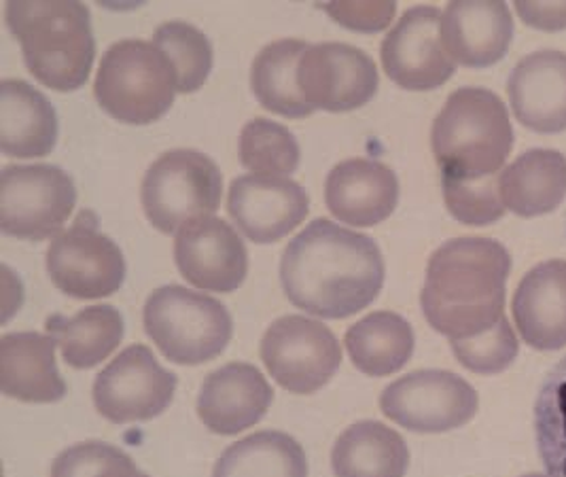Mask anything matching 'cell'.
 <instances>
[{"instance_id":"cell-1","label":"cell","mask_w":566,"mask_h":477,"mask_svg":"<svg viewBox=\"0 0 566 477\" xmlns=\"http://www.w3.org/2000/svg\"><path fill=\"white\" fill-rule=\"evenodd\" d=\"M385 257L365 234L314 219L284 249L281 284L295 308L339 321L378 300L385 287Z\"/></svg>"},{"instance_id":"cell-2","label":"cell","mask_w":566,"mask_h":477,"mask_svg":"<svg viewBox=\"0 0 566 477\" xmlns=\"http://www.w3.org/2000/svg\"><path fill=\"white\" fill-rule=\"evenodd\" d=\"M512 272L507 249L490 238H454L431 255L420 305L427 323L452 340H469L505 314Z\"/></svg>"},{"instance_id":"cell-3","label":"cell","mask_w":566,"mask_h":477,"mask_svg":"<svg viewBox=\"0 0 566 477\" xmlns=\"http://www.w3.org/2000/svg\"><path fill=\"white\" fill-rule=\"evenodd\" d=\"M4 22L20 41L28 71L55 92H75L90 79L96 39L83 2H7Z\"/></svg>"},{"instance_id":"cell-4","label":"cell","mask_w":566,"mask_h":477,"mask_svg":"<svg viewBox=\"0 0 566 477\" xmlns=\"http://www.w3.org/2000/svg\"><path fill=\"white\" fill-rule=\"evenodd\" d=\"M514 147V127L503 101L484 87H461L439 111L431 149L443 178L482 180L501 175Z\"/></svg>"},{"instance_id":"cell-5","label":"cell","mask_w":566,"mask_h":477,"mask_svg":"<svg viewBox=\"0 0 566 477\" xmlns=\"http://www.w3.org/2000/svg\"><path fill=\"white\" fill-rule=\"evenodd\" d=\"M94 94L113 120L147 126L170 111L179 79L172 62L154 43L126 39L104 51Z\"/></svg>"},{"instance_id":"cell-6","label":"cell","mask_w":566,"mask_h":477,"mask_svg":"<svg viewBox=\"0 0 566 477\" xmlns=\"http://www.w3.org/2000/svg\"><path fill=\"white\" fill-rule=\"evenodd\" d=\"M147 335L177 365H202L217 359L232 342L230 310L180 284L155 289L143 310Z\"/></svg>"},{"instance_id":"cell-7","label":"cell","mask_w":566,"mask_h":477,"mask_svg":"<svg viewBox=\"0 0 566 477\" xmlns=\"http://www.w3.org/2000/svg\"><path fill=\"white\" fill-rule=\"evenodd\" d=\"M223 175L219 166L193 149L164 153L149 166L140 187L147 219L161 234L212 217L221 206Z\"/></svg>"},{"instance_id":"cell-8","label":"cell","mask_w":566,"mask_h":477,"mask_svg":"<svg viewBox=\"0 0 566 477\" xmlns=\"http://www.w3.org/2000/svg\"><path fill=\"white\" fill-rule=\"evenodd\" d=\"M77 206V187L52 164L7 166L0 178V229L18 240H48L62 234Z\"/></svg>"},{"instance_id":"cell-9","label":"cell","mask_w":566,"mask_h":477,"mask_svg":"<svg viewBox=\"0 0 566 477\" xmlns=\"http://www.w3.org/2000/svg\"><path fill=\"white\" fill-rule=\"evenodd\" d=\"M259 354L270 376L293 395L321 391L342 365L334 331L302 314H286L268 326Z\"/></svg>"},{"instance_id":"cell-10","label":"cell","mask_w":566,"mask_h":477,"mask_svg":"<svg viewBox=\"0 0 566 477\" xmlns=\"http://www.w3.org/2000/svg\"><path fill=\"white\" fill-rule=\"evenodd\" d=\"M48 272L62 293L103 300L124 287L128 268L122 249L98 231L96 215L81 212L73 226L53 238Z\"/></svg>"},{"instance_id":"cell-11","label":"cell","mask_w":566,"mask_h":477,"mask_svg":"<svg viewBox=\"0 0 566 477\" xmlns=\"http://www.w3.org/2000/svg\"><path fill=\"white\" fill-rule=\"evenodd\" d=\"M179 377L164 370L145 344L119 352L94 380V405L113 425L145 423L164 414L175 400Z\"/></svg>"},{"instance_id":"cell-12","label":"cell","mask_w":566,"mask_h":477,"mask_svg":"<svg viewBox=\"0 0 566 477\" xmlns=\"http://www.w3.org/2000/svg\"><path fill=\"white\" fill-rule=\"evenodd\" d=\"M475 388L452 372L420 370L388 384L380 395L382 414L413 433L461 428L478 414Z\"/></svg>"},{"instance_id":"cell-13","label":"cell","mask_w":566,"mask_h":477,"mask_svg":"<svg viewBox=\"0 0 566 477\" xmlns=\"http://www.w3.org/2000/svg\"><path fill=\"white\" fill-rule=\"evenodd\" d=\"M297 85L314 111L348 113L376 96L380 76L365 51L346 43H318L302 55Z\"/></svg>"},{"instance_id":"cell-14","label":"cell","mask_w":566,"mask_h":477,"mask_svg":"<svg viewBox=\"0 0 566 477\" xmlns=\"http://www.w3.org/2000/svg\"><path fill=\"white\" fill-rule=\"evenodd\" d=\"M438 7H412L392 25L380 48L388 79L410 92L438 90L457 71L441 43Z\"/></svg>"},{"instance_id":"cell-15","label":"cell","mask_w":566,"mask_h":477,"mask_svg":"<svg viewBox=\"0 0 566 477\" xmlns=\"http://www.w3.org/2000/svg\"><path fill=\"white\" fill-rule=\"evenodd\" d=\"M175 263L189 284L202 291L233 293L249 274V251L238 231L212 215L180 227Z\"/></svg>"},{"instance_id":"cell-16","label":"cell","mask_w":566,"mask_h":477,"mask_svg":"<svg viewBox=\"0 0 566 477\" xmlns=\"http://www.w3.org/2000/svg\"><path fill=\"white\" fill-rule=\"evenodd\" d=\"M228 212L249 240L272 245L306 221L310 196L289 176H238L230 185Z\"/></svg>"},{"instance_id":"cell-17","label":"cell","mask_w":566,"mask_h":477,"mask_svg":"<svg viewBox=\"0 0 566 477\" xmlns=\"http://www.w3.org/2000/svg\"><path fill=\"white\" fill-rule=\"evenodd\" d=\"M514 39V18L505 2L459 0L441 18V43L450 58L469 69L501 62Z\"/></svg>"},{"instance_id":"cell-18","label":"cell","mask_w":566,"mask_h":477,"mask_svg":"<svg viewBox=\"0 0 566 477\" xmlns=\"http://www.w3.org/2000/svg\"><path fill=\"white\" fill-rule=\"evenodd\" d=\"M274 402L270 382L251 363H228L202 382L198 416L217 435H238L255 427Z\"/></svg>"},{"instance_id":"cell-19","label":"cell","mask_w":566,"mask_h":477,"mask_svg":"<svg viewBox=\"0 0 566 477\" xmlns=\"http://www.w3.org/2000/svg\"><path fill=\"white\" fill-rule=\"evenodd\" d=\"M399 178L378 159L355 157L337 164L325 180V204L337 221L374 227L395 212Z\"/></svg>"},{"instance_id":"cell-20","label":"cell","mask_w":566,"mask_h":477,"mask_svg":"<svg viewBox=\"0 0 566 477\" xmlns=\"http://www.w3.org/2000/svg\"><path fill=\"white\" fill-rule=\"evenodd\" d=\"M507 94L515 120L539 134L566 129V53L535 51L515 64Z\"/></svg>"},{"instance_id":"cell-21","label":"cell","mask_w":566,"mask_h":477,"mask_svg":"<svg viewBox=\"0 0 566 477\" xmlns=\"http://www.w3.org/2000/svg\"><path fill=\"white\" fill-rule=\"evenodd\" d=\"M515 326L522 340L537 351L566 346V261L552 259L535 266L514 293Z\"/></svg>"},{"instance_id":"cell-22","label":"cell","mask_w":566,"mask_h":477,"mask_svg":"<svg viewBox=\"0 0 566 477\" xmlns=\"http://www.w3.org/2000/svg\"><path fill=\"white\" fill-rule=\"evenodd\" d=\"M55 342L36 331L7 333L0 340L2 393L24 403H55L66 397V382L55 363Z\"/></svg>"},{"instance_id":"cell-23","label":"cell","mask_w":566,"mask_h":477,"mask_svg":"<svg viewBox=\"0 0 566 477\" xmlns=\"http://www.w3.org/2000/svg\"><path fill=\"white\" fill-rule=\"evenodd\" d=\"M60 134L52 102L22 79L0 83V149L7 157H45Z\"/></svg>"},{"instance_id":"cell-24","label":"cell","mask_w":566,"mask_h":477,"mask_svg":"<svg viewBox=\"0 0 566 477\" xmlns=\"http://www.w3.org/2000/svg\"><path fill=\"white\" fill-rule=\"evenodd\" d=\"M332 467L335 477H406L410 450L395 428L360 421L337 437Z\"/></svg>"},{"instance_id":"cell-25","label":"cell","mask_w":566,"mask_h":477,"mask_svg":"<svg viewBox=\"0 0 566 477\" xmlns=\"http://www.w3.org/2000/svg\"><path fill=\"white\" fill-rule=\"evenodd\" d=\"M505 208L517 217L554 212L566 198V157L554 149L522 153L501 175Z\"/></svg>"},{"instance_id":"cell-26","label":"cell","mask_w":566,"mask_h":477,"mask_svg":"<svg viewBox=\"0 0 566 477\" xmlns=\"http://www.w3.org/2000/svg\"><path fill=\"white\" fill-rule=\"evenodd\" d=\"M48 335L53 338L66 365L75 370H92L101 365L119 349L126 323L113 305H90L75 317L53 314L45 323Z\"/></svg>"},{"instance_id":"cell-27","label":"cell","mask_w":566,"mask_h":477,"mask_svg":"<svg viewBox=\"0 0 566 477\" xmlns=\"http://www.w3.org/2000/svg\"><path fill=\"white\" fill-rule=\"evenodd\" d=\"M344 344L360 374L385 377L408 365L416 346V335L412 325L401 314L380 310L348 326Z\"/></svg>"},{"instance_id":"cell-28","label":"cell","mask_w":566,"mask_h":477,"mask_svg":"<svg viewBox=\"0 0 566 477\" xmlns=\"http://www.w3.org/2000/svg\"><path fill=\"white\" fill-rule=\"evenodd\" d=\"M310 50L306 41L281 39L259 51L251 66V90L259 104L289 120H302L314 113L302 98L297 85V66Z\"/></svg>"},{"instance_id":"cell-29","label":"cell","mask_w":566,"mask_h":477,"mask_svg":"<svg viewBox=\"0 0 566 477\" xmlns=\"http://www.w3.org/2000/svg\"><path fill=\"white\" fill-rule=\"evenodd\" d=\"M212 477H308V458L289 433L259 431L221 454Z\"/></svg>"},{"instance_id":"cell-30","label":"cell","mask_w":566,"mask_h":477,"mask_svg":"<svg viewBox=\"0 0 566 477\" xmlns=\"http://www.w3.org/2000/svg\"><path fill=\"white\" fill-rule=\"evenodd\" d=\"M535 437L549 477H566V356L541 384L535 402Z\"/></svg>"},{"instance_id":"cell-31","label":"cell","mask_w":566,"mask_h":477,"mask_svg":"<svg viewBox=\"0 0 566 477\" xmlns=\"http://www.w3.org/2000/svg\"><path fill=\"white\" fill-rule=\"evenodd\" d=\"M240 164L255 175L291 176L300 168L302 149L293 132L258 117L240 132Z\"/></svg>"},{"instance_id":"cell-32","label":"cell","mask_w":566,"mask_h":477,"mask_svg":"<svg viewBox=\"0 0 566 477\" xmlns=\"http://www.w3.org/2000/svg\"><path fill=\"white\" fill-rule=\"evenodd\" d=\"M151 43L172 62L179 79V94H193L207 83L214 55L207 34L200 28L172 20L155 30Z\"/></svg>"},{"instance_id":"cell-33","label":"cell","mask_w":566,"mask_h":477,"mask_svg":"<svg viewBox=\"0 0 566 477\" xmlns=\"http://www.w3.org/2000/svg\"><path fill=\"white\" fill-rule=\"evenodd\" d=\"M501 175L469 183L441 176L443 200L450 215L464 226L475 227L490 226L503 219L507 208L501 196Z\"/></svg>"},{"instance_id":"cell-34","label":"cell","mask_w":566,"mask_h":477,"mask_svg":"<svg viewBox=\"0 0 566 477\" xmlns=\"http://www.w3.org/2000/svg\"><path fill=\"white\" fill-rule=\"evenodd\" d=\"M450 346L464 370L480 376H494L505 372L514 363L520 351L514 326L510 325L505 317L492 329L475 338L452 340Z\"/></svg>"},{"instance_id":"cell-35","label":"cell","mask_w":566,"mask_h":477,"mask_svg":"<svg viewBox=\"0 0 566 477\" xmlns=\"http://www.w3.org/2000/svg\"><path fill=\"white\" fill-rule=\"evenodd\" d=\"M128 454L104 442H85L57 454L52 477H143Z\"/></svg>"},{"instance_id":"cell-36","label":"cell","mask_w":566,"mask_h":477,"mask_svg":"<svg viewBox=\"0 0 566 477\" xmlns=\"http://www.w3.org/2000/svg\"><path fill=\"white\" fill-rule=\"evenodd\" d=\"M321 9L339 25L355 32H380L392 22L397 2H327Z\"/></svg>"},{"instance_id":"cell-37","label":"cell","mask_w":566,"mask_h":477,"mask_svg":"<svg viewBox=\"0 0 566 477\" xmlns=\"http://www.w3.org/2000/svg\"><path fill=\"white\" fill-rule=\"evenodd\" d=\"M515 13L524 20V24L556 32L566 28V2H528L517 0Z\"/></svg>"},{"instance_id":"cell-38","label":"cell","mask_w":566,"mask_h":477,"mask_svg":"<svg viewBox=\"0 0 566 477\" xmlns=\"http://www.w3.org/2000/svg\"><path fill=\"white\" fill-rule=\"evenodd\" d=\"M522 477H547V476H541V474H531V476H522Z\"/></svg>"},{"instance_id":"cell-39","label":"cell","mask_w":566,"mask_h":477,"mask_svg":"<svg viewBox=\"0 0 566 477\" xmlns=\"http://www.w3.org/2000/svg\"><path fill=\"white\" fill-rule=\"evenodd\" d=\"M143 477H149V476H147V474H145V476H143Z\"/></svg>"}]
</instances>
